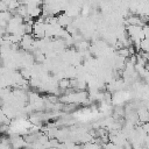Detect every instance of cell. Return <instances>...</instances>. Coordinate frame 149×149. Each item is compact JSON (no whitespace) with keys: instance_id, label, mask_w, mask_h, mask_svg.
<instances>
[{"instance_id":"cell-2","label":"cell","mask_w":149,"mask_h":149,"mask_svg":"<svg viewBox=\"0 0 149 149\" xmlns=\"http://www.w3.org/2000/svg\"><path fill=\"white\" fill-rule=\"evenodd\" d=\"M142 129H143L147 134H149V121H148V122H144V123L142 125Z\"/></svg>"},{"instance_id":"cell-1","label":"cell","mask_w":149,"mask_h":149,"mask_svg":"<svg viewBox=\"0 0 149 149\" xmlns=\"http://www.w3.org/2000/svg\"><path fill=\"white\" fill-rule=\"evenodd\" d=\"M58 87L59 90H66L70 87V78H62L58 81Z\"/></svg>"}]
</instances>
